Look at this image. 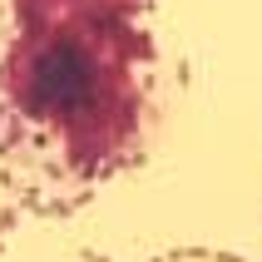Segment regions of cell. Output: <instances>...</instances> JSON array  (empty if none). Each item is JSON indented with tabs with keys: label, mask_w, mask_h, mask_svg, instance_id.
<instances>
[{
	"label": "cell",
	"mask_w": 262,
	"mask_h": 262,
	"mask_svg": "<svg viewBox=\"0 0 262 262\" xmlns=\"http://www.w3.org/2000/svg\"><path fill=\"white\" fill-rule=\"evenodd\" d=\"M148 0H0V168L74 203L148 144Z\"/></svg>",
	"instance_id": "1"
}]
</instances>
